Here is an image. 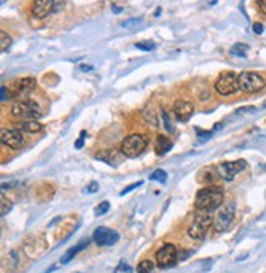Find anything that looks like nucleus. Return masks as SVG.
Here are the masks:
<instances>
[{
  "label": "nucleus",
  "mask_w": 266,
  "mask_h": 273,
  "mask_svg": "<svg viewBox=\"0 0 266 273\" xmlns=\"http://www.w3.org/2000/svg\"><path fill=\"white\" fill-rule=\"evenodd\" d=\"M222 201H223V189L217 185H210V186L199 189L196 194V201H194V206H196L197 211L214 212L215 209L220 207Z\"/></svg>",
  "instance_id": "nucleus-1"
},
{
  "label": "nucleus",
  "mask_w": 266,
  "mask_h": 273,
  "mask_svg": "<svg viewBox=\"0 0 266 273\" xmlns=\"http://www.w3.org/2000/svg\"><path fill=\"white\" fill-rule=\"evenodd\" d=\"M210 225H214V214L207 211H197L191 225L187 227V235L194 240H202Z\"/></svg>",
  "instance_id": "nucleus-2"
},
{
  "label": "nucleus",
  "mask_w": 266,
  "mask_h": 273,
  "mask_svg": "<svg viewBox=\"0 0 266 273\" xmlns=\"http://www.w3.org/2000/svg\"><path fill=\"white\" fill-rule=\"evenodd\" d=\"M10 115L20 118V120H38L43 115V110H41L38 102H35L32 99H23L12 105Z\"/></svg>",
  "instance_id": "nucleus-3"
},
{
  "label": "nucleus",
  "mask_w": 266,
  "mask_h": 273,
  "mask_svg": "<svg viewBox=\"0 0 266 273\" xmlns=\"http://www.w3.org/2000/svg\"><path fill=\"white\" fill-rule=\"evenodd\" d=\"M148 147V139L141 133H133L128 135L122 140L120 144V152L125 158H137L146 150Z\"/></svg>",
  "instance_id": "nucleus-4"
},
{
  "label": "nucleus",
  "mask_w": 266,
  "mask_h": 273,
  "mask_svg": "<svg viewBox=\"0 0 266 273\" xmlns=\"http://www.w3.org/2000/svg\"><path fill=\"white\" fill-rule=\"evenodd\" d=\"M238 86H240V91L255 94V92L263 91L266 87V79L264 76L255 73V71H243V73L238 74Z\"/></svg>",
  "instance_id": "nucleus-5"
},
{
  "label": "nucleus",
  "mask_w": 266,
  "mask_h": 273,
  "mask_svg": "<svg viewBox=\"0 0 266 273\" xmlns=\"http://www.w3.org/2000/svg\"><path fill=\"white\" fill-rule=\"evenodd\" d=\"M215 91L220 94V96L227 97V96H233L236 91H240L238 86V74L232 73V71H223V73L218 74V78L215 81Z\"/></svg>",
  "instance_id": "nucleus-6"
},
{
  "label": "nucleus",
  "mask_w": 266,
  "mask_h": 273,
  "mask_svg": "<svg viewBox=\"0 0 266 273\" xmlns=\"http://www.w3.org/2000/svg\"><path fill=\"white\" fill-rule=\"evenodd\" d=\"M235 219V204L233 203H227L218 207L217 214L214 217V227L217 232H225L230 229Z\"/></svg>",
  "instance_id": "nucleus-7"
},
{
  "label": "nucleus",
  "mask_w": 266,
  "mask_h": 273,
  "mask_svg": "<svg viewBox=\"0 0 266 273\" xmlns=\"http://www.w3.org/2000/svg\"><path fill=\"white\" fill-rule=\"evenodd\" d=\"M37 89V79L35 78H20L15 79L9 86V97H20L33 92Z\"/></svg>",
  "instance_id": "nucleus-8"
},
{
  "label": "nucleus",
  "mask_w": 266,
  "mask_h": 273,
  "mask_svg": "<svg viewBox=\"0 0 266 273\" xmlns=\"http://www.w3.org/2000/svg\"><path fill=\"white\" fill-rule=\"evenodd\" d=\"M246 168V162L245 160H235V162H223L217 166L218 170V176L225 181H232L235 180V176L241 173Z\"/></svg>",
  "instance_id": "nucleus-9"
},
{
  "label": "nucleus",
  "mask_w": 266,
  "mask_h": 273,
  "mask_svg": "<svg viewBox=\"0 0 266 273\" xmlns=\"http://www.w3.org/2000/svg\"><path fill=\"white\" fill-rule=\"evenodd\" d=\"M176 260H177V250L173 244L163 245L156 252V263L161 266V268H171V266H174Z\"/></svg>",
  "instance_id": "nucleus-10"
},
{
  "label": "nucleus",
  "mask_w": 266,
  "mask_h": 273,
  "mask_svg": "<svg viewBox=\"0 0 266 273\" xmlns=\"http://www.w3.org/2000/svg\"><path fill=\"white\" fill-rule=\"evenodd\" d=\"M92 239L96 242L97 245H102V247H109V245H114L120 239L117 230L114 229H109V227H97L94 230L92 234Z\"/></svg>",
  "instance_id": "nucleus-11"
},
{
  "label": "nucleus",
  "mask_w": 266,
  "mask_h": 273,
  "mask_svg": "<svg viewBox=\"0 0 266 273\" xmlns=\"http://www.w3.org/2000/svg\"><path fill=\"white\" fill-rule=\"evenodd\" d=\"M0 142L4 145H7L12 150H19L23 147L25 140H23V135L20 130H14V128H2L0 132Z\"/></svg>",
  "instance_id": "nucleus-12"
},
{
  "label": "nucleus",
  "mask_w": 266,
  "mask_h": 273,
  "mask_svg": "<svg viewBox=\"0 0 266 273\" xmlns=\"http://www.w3.org/2000/svg\"><path fill=\"white\" fill-rule=\"evenodd\" d=\"M56 12V2L55 0H37L32 7V14L37 19H46L48 15Z\"/></svg>",
  "instance_id": "nucleus-13"
},
{
  "label": "nucleus",
  "mask_w": 266,
  "mask_h": 273,
  "mask_svg": "<svg viewBox=\"0 0 266 273\" xmlns=\"http://www.w3.org/2000/svg\"><path fill=\"white\" fill-rule=\"evenodd\" d=\"M174 114L176 118L181 122H187L194 114V105L189 100H176L174 102Z\"/></svg>",
  "instance_id": "nucleus-14"
},
{
  "label": "nucleus",
  "mask_w": 266,
  "mask_h": 273,
  "mask_svg": "<svg viewBox=\"0 0 266 273\" xmlns=\"http://www.w3.org/2000/svg\"><path fill=\"white\" fill-rule=\"evenodd\" d=\"M17 128L25 133H40L43 130V123H40L38 120H23L17 123Z\"/></svg>",
  "instance_id": "nucleus-15"
},
{
  "label": "nucleus",
  "mask_w": 266,
  "mask_h": 273,
  "mask_svg": "<svg viewBox=\"0 0 266 273\" xmlns=\"http://www.w3.org/2000/svg\"><path fill=\"white\" fill-rule=\"evenodd\" d=\"M87 245H89V240H82V242H79V244L76 245V247H71L69 250L61 257V263L64 265V263L71 262V260H73V258L76 257V255H78V253L82 250V248H86Z\"/></svg>",
  "instance_id": "nucleus-16"
},
{
  "label": "nucleus",
  "mask_w": 266,
  "mask_h": 273,
  "mask_svg": "<svg viewBox=\"0 0 266 273\" xmlns=\"http://www.w3.org/2000/svg\"><path fill=\"white\" fill-rule=\"evenodd\" d=\"M171 147H173V144L166 139L164 135H158V139H156V145H155V152H156V155H166V153L171 150Z\"/></svg>",
  "instance_id": "nucleus-17"
},
{
  "label": "nucleus",
  "mask_w": 266,
  "mask_h": 273,
  "mask_svg": "<svg viewBox=\"0 0 266 273\" xmlns=\"http://www.w3.org/2000/svg\"><path fill=\"white\" fill-rule=\"evenodd\" d=\"M115 157H117V153L114 150H102V152L96 153V158L99 160V162H105L112 166H115V162H114Z\"/></svg>",
  "instance_id": "nucleus-18"
},
{
  "label": "nucleus",
  "mask_w": 266,
  "mask_h": 273,
  "mask_svg": "<svg viewBox=\"0 0 266 273\" xmlns=\"http://www.w3.org/2000/svg\"><path fill=\"white\" fill-rule=\"evenodd\" d=\"M230 53H232L233 56L243 58V56H246V53H248V45H245V43H235L232 46V50H230Z\"/></svg>",
  "instance_id": "nucleus-19"
},
{
  "label": "nucleus",
  "mask_w": 266,
  "mask_h": 273,
  "mask_svg": "<svg viewBox=\"0 0 266 273\" xmlns=\"http://www.w3.org/2000/svg\"><path fill=\"white\" fill-rule=\"evenodd\" d=\"M151 181H158V183H166L168 181V173L164 170H155L150 175Z\"/></svg>",
  "instance_id": "nucleus-20"
},
{
  "label": "nucleus",
  "mask_w": 266,
  "mask_h": 273,
  "mask_svg": "<svg viewBox=\"0 0 266 273\" xmlns=\"http://www.w3.org/2000/svg\"><path fill=\"white\" fill-rule=\"evenodd\" d=\"M0 40H2V43H0V50H2V53H5L9 48H10V45H12V38L7 35V32L5 30H2L0 32Z\"/></svg>",
  "instance_id": "nucleus-21"
},
{
  "label": "nucleus",
  "mask_w": 266,
  "mask_h": 273,
  "mask_svg": "<svg viewBox=\"0 0 266 273\" xmlns=\"http://www.w3.org/2000/svg\"><path fill=\"white\" fill-rule=\"evenodd\" d=\"M137 271L138 273H151L153 271V262H150V260H143V262L138 265Z\"/></svg>",
  "instance_id": "nucleus-22"
},
{
  "label": "nucleus",
  "mask_w": 266,
  "mask_h": 273,
  "mask_svg": "<svg viewBox=\"0 0 266 273\" xmlns=\"http://www.w3.org/2000/svg\"><path fill=\"white\" fill-rule=\"evenodd\" d=\"M135 48H138L141 51H153L155 50V43L153 41H140V43L135 45Z\"/></svg>",
  "instance_id": "nucleus-23"
},
{
  "label": "nucleus",
  "mask_w": 266,
  "mask_h": 273,
  "mask_svg": "<svg viewBox=\"0 0 266 273\" xmlns=\"http://www.w3.org/2000/svg\"><path fill=\"white\" fill-rule=\"evenodd\" d=\"M110 209V203L109 201H102L97 207H96V216H104L105 212H109Z\"/></svg>",
  "instance_id": "nucleus-24"
},
{
  "label": "nucleus",
  "mask_w": 266,
  "mask_h": 273,
  "mask_svg": "<svg viewBox=\"0 0 266 273\" xmlns=\"http://www.w3.org/2000/svg\"><path fill=\"white\" fill-rule=\"evenodd\" d=\"M140 23H141V19H128V20H125V22H122L120 25H122L123 28H133V27L140 25Z\"/></svg>",
  "instance_id": "nucleus-25"
},
{
  "label": "nucleus",
  "mask_w": 266,
  "mask_h": 273,
  "mask_svg": "<svg viewBox=\"0 0 266 273\" xmlns=\"http://www.w3.org/2000/svg\"><path fill=\"white\" fill-rule=\"evenodd\" d=\"M10 209H12V203H10V201H7L5 194H2V216L7 214Z\"/></svg>",
  "instance_id": "nucleus-26"
},
{
  "label": "nucleus",
  "mask_w": 266,
  "mask_h": 273,
  "mask_svg": "<svg viewBox=\"0 0 266 273\" xmlns=\"http://www.w3.org/2000/svg\"><path fill=\"white\" fill-rule=\"evenodd\" d=\"M86 136H87V132H86V130H82V132H81V136H79L78 140H76V144H74V147L78 148V150H81L82 145H84V140H86Z\"/></svg>",
  "instance_id": "nucleus-27"
},
{
  "label": "nucleus",
  "mask_w": 266,
  "mask_h": 273,
  "mask_svg": "<svg viewBox=\"0 0 266 273\" xmlns=\"http://www.w3.org/2000/svg\"><path fill=\"white\" fill-rule=\"evenodd\" d=\"M141 185H143V181H137V183H133V185H130L128 188L123 189V191L120 193V196H125V194H128L130 191H133V189H137V188H138V186H141Z\"/></svg>",
  "instance_id": "nucleus-28"
},
{
  "label": "nucleus",
  "mask_w": 266,
  "mask_h": 273,
  "mask_svg": "<svg viewBox=\"0 0 266 273\" xmlns=\"http://www.w3.org/2000/svg\"><path fill=\"white\" fill-rule=\"evenodd\" d=\"M99 189V185H97V181H91L89 183V186L84 189V193H96Z\"/></svg>",
  "instance_id": "nucleus-29"
},
{
  "label": "nucleus",
  "mask_w": 266,
  "mask_h": 273,
  "mask_svg": "<svg viewBox=\"0 0 266 273\" xmlns=\"http://www.w3.org/2000/svg\"><path fill=\"white\" fill-rule=\"evenodd\" d=\"M163 120H164V127H166L169 132H173V125H171V122H169V117H168V114L166 112H163Z\"/></svg>",
  "instance_id": "nucleus-30"
},
{
  "label": "nucleus",
  "mask_w": 266,
  "mask_h": 273,
  "mask_svg": "<svg viewBox=\"0 0 266 273\" xmlns=\"http://www.w3.org/2000/svg\"><path fill=\"white\" fill-rule=\"evenodd\" d=\"M253 32L256 35H261L263 33V25L261 23H253Z\"/></svg>",
  "instance_id": "nucleus-31"
},
{
  "label": "nucleus",
  "mask_w": 266,
  "mask_h": 273,
  "mask_svg": "<svg viewBox=\"0 0 266 273\" xmlns=\"http://www.w3.org/2000/svg\"><path fill=\"white\" fill-rule=\"evenodd\" d=\"M127 271V273H130V271H132V268H130V266L128 265H125V263H120V266H118V270L117 271Z\"/></svg>",
  "instance_id": "nucleus-32"
},
{
  "label": "nucleus",
  "mask_w": 266,
  "mask_h": 273,
  "mask_svg": "<svg viewBox=\"0 0 266 273\" xmlns=\"http://www.w3.org/2000/svg\"><path fill=\"white\" fill-rule=\"evenodd\" d=\"M258 7H259V10H261L263 14L266 15V0H261V2H258Z\"/></svg>",
  "instance_id": "nucleus-33"
},
{
  "label": "nucleus",
  "mask_w": 266,
  "mask_h": 273,
  "mask_svg": "<svg viewBox=\"0 0 266 273\" xmlns=\"http://www.w3.org/2000/svg\"><path fill=\"white\" fill-rule=\"evenodd\" d=\"M2 100H7V87L2 86Z\"/></svg>",
  "instance_id": "nucleus-34"
},
{
  "label": "nucleus",
  "mask_w": 266,
  "mask_h": 273,
  "mask_svg": "<svg viewBox=\"0 0 266 273\" xmlns=\"http://www.w3.org/2000/svg\"><path fill=\"white\" fill-rule=\"evenodd\" d=\"M82 69H84V71H91L92 68L91 66H82Z\"/></svg>",
  "instance_id": "nucleus-35"
},
{
  "label": "nucleus",
  "mask_w": 266,
  "mask_h": 273,
  "mask_svg": "<svg viewBox=\"0 0 266 273\" xmlns=\"http://www.w3.org/2000/svg\"><path fill=\"white\" fill-rule=\"evenodd\" d=\"M114 12H122V7H114Z\"/></svg>",
  "instance_id": "nucleus-36"
},
{
  "label": "nucleus",
  "mask_w": 266,
  "mask_h": 273,
  "mask_svg": "<svg viewBox=\"0 0 266 273\" xmlns=\"http://www.w3.org/2000/svg\"><path fill=\"white\" fill-rule=\"evenodd\" d=\"M261 109H266V100H264V104H263V107Z\"/></svg>",
  "instance_id": "nucleus-37"
}]
</instances>
